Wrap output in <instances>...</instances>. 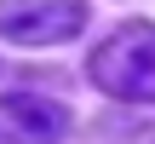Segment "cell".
I'll list each match as a JSON object with an SVG mask.
<instances>
[{"mask_svg": "<svg viewBox=\"0 0 155 144\" xmlns=\"http://www.w3.org/2000/svg\"><path fill=\"white\" fill-rule=\"evenodd\" d=\"M0 115L12 121V139H23V144H58L69 127V110L46 92H6Z\"/></svg>", "mask_w": 155, "mask_h": 144, "instance_id": "3", "label": "cell"}, {"mask_svg": "<svg viewBox=\"0 0 155 144\" xmlns=\"http://www.w3.org/2000/svg\"><path fill=\"white\" fill-rule=\"evenodd\" d=\"M86 29L81 0H0V35L17 46H58Z\"/></svg>", "mask_w": 155, "mask_h": 144, "instance_id": "2", "label": "cell"}, {"mask_svg": "<svg viewBox=\"0 0 155 144\" xmlns=\"http://www.w3.org/2000/svg\"><path fill=\"white\" fill-rule=\"evenodd\" d=\"M98 133L104 144H155V127H138V121H104Z\"/></svg>", "mask_w": 155, "mask_h": 144, "instance_id": "4", "label": "cell"}, {"mask_svg": "<svg viewBox=\"0 0 155 144\" xmlns=\"http://www.w3.org/2000/svg\"><path fill=\"white\" fill-rule=\"evenodd\" d=\"M92 87L121 104H155V23H121L86 63Z\"/></svg>", "mask_w": 155, "mask_h": 144, "instance_id": "1", "label": "cell"}]
</instances>
